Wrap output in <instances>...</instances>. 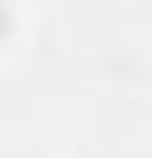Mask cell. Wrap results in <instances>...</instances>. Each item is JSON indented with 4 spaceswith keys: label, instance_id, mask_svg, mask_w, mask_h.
Listing matches in <instances>:
<instances>
[{
    "label": "cell",
    "instance_id": "1",
    "mask_svg": "<svg viewBox=\"0 0 152 158\" xmlns=\"http://www.w3.org/2000/svg\"><path fill=\"white\" fill-rule=\"evenodd\" d=\"M6 33H11V6L0 0V38H6Z\"/></svg>",
    "mask_w": 152,
    "mask_h": 158
}]
</instances>
